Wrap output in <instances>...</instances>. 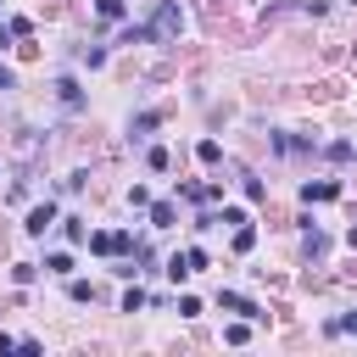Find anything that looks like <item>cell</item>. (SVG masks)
<instances>
[{
  "mask_svg": "<svg viewBox=\"0 0 357 357\" xmlns=\"http://www.w3.org/2000/svg\"><path fill=\"white\" fill-rule=\"evenodd\" d=\"M156 128H162V112H156V106L134 112V117H128V145H145V139H151Z\"/></svg>",
  "mask_w": 357,
  "mask_h": 357,
  "instance_id": "cell-6",
  "label": "cell"
},
{
  "mask_svg": "<svg viewBox=\"0 0 357 357\" xmlns=\"http://www.w3.org/2000/svg\"><path fill=\"white\" fill-rule=\"evenodd\" d=\"M56 229H61V240H67V245H89V229H84V218H61Z\"/></svg>",
  "mask_w": 357,
  "mask_h": 357,
  "instance_id": "cell-15",
  "label": "cell"
},
{
  "mask_svg": "<svg viewBox=\"0 0 357 357\" xmlns=\"http://www.w3.org/2000/svg\"><path fill=\"white\" fill-rule=\"evenodd\" d=\"M324 335H357V307H351V312H340V318H329V324H324Z\"/></svg>",
  "mask_w": 357,
  "mask_h": 357,
  "instance_id": "cell-22",
  "label": "cell"
},
{
  "mask_svg": "<svg viewBox=\"0 0 357 357\" xmlns=\"http://www.w3.org/2000/svg\"><path fill=\"white\" fill-rule=\"evenodd\" d=\"M73 268H78L73 251H45V273H50V279H73Z\"/></svg>",
  "mask_w": 357,
  "mask_h": 357,
  "instance_id": "cell-12",
  "label": "cell"
},
{
  "mask_svg": "<svg viewBox=\"0 0 357 357\" xmlns=\"http://www.w3.org/2000/svg\"><path fill=\"white\" fill-rule=\"evenodd\" d=\"M6 28H11L17 39H33V17H6Z\"/></svg>",
  "mask_w": 357,
  "mask_h": 357,
  "instance_id": "cell-30",
  "label": "cell"
},
{
  "mask_svg": "<svg viewBox=\"0 0 357 357\" xmlns=\"http://www.w3.org/2000/svg\"><path fill=\"white\" fill-rule=\"evenodd\" d=\"M6 89H17V73H11L6 61H0V95H6Z\"/></svg>",
  "mask_w": 357,
  "mask_h": 357,
  "instance_id": "cell-34",
  "label": "cell"
},
{
  "mask_svg": "<svg viewBox=\"0 0 357 357\" xmlns=\"http://www.w3.org/2000/svg\"><path fill=\"white\" fill-rule=\"evenodd\" d=\"M56 223H61V206H56V201H39V206H28L22 234H33V240H39V234H45V229H56Z\"/></svg>",
  "mask_w": 357,
  "mask_h": 357,
  "instance_id": "cell-4",
  "label": "cell"
},
{
  "mask_svg": "<svg viewBox=\"0 0 357 357\" xmlns=\"http://www.w3.org/2000/svg\"><path fill=\"white\" fill-rule=\"evenodd\" d=\"M67 301H78V307H84V301H95V284L73 273V279H67Z\"/></svg>",
  "mask_w": 357,
  "mask_h": 357,
  "instance_id": "cell-21",
  "label": "cell"
},
{
  "mask_svg": "<svg viewBox=\"0 0 357 357\" xmlns=\"http://www.w3.org/2000/svg\"><path fill=\"white\" fill-rule=\"evenodd\" d=\"M273 151L279 156H301V151H318V139L312 134H273Z\"/></svg>",
  "mask_w": 357,
  "mask_h": 357,
  "instance_id": "cell-9",
  "label": "cell"
},
{
  "mask_svg": "<svg viewBox=\"0 0 357 357\" xmlns=\"http://www.w3.org/2000/svg\"><path fill=\"white\" fill-rule=\"evenodd\" d=\"M301 251H307V257H324V251H329V234H324L312 218L301 223Z\"/></svg>",
  "mask_w": 357,
  "mask_h": 357,
  "instance_id": "cell-10",
  "label": "cell"
},
{
  "mask_svg": "<svg viewBox=\"0 0 357 357\" xmlns=\"http://www.w3.org/2000/svg\"><path fill=\"white\" fill-rule=\"evenodd\" d=\"M139 307H151V296H145L139 284H128V290H123V312H139Z\"/></svg>",
  "mask_w": 357,
  "mask_h": 357,
  "instance_id": "cell-28",
  "label": "cell"
},
{
  "mask_svg": "<svg viewBox=\"0 0 357 357\" xmlns=\"http://www.w3.org/2000/svg\"><path fill=\"white\" fill-rule=\"evenodd\" d=\"M206 307H201V296H178V318H201Z\"/></svg>",
  "mask_w": 357,
  "mask_h": 357,
  "instance_id": "cell-31",
  "label": "cell"
},
{
  "mask_svg": "<svg viewBox=\"0 0 357 357\" xmlns=\"http://www.w3.org/2000/svg\"><path fill=\"white\" fill-rule=\"evenodd\" d=\"M223 223L234 229V223H251V218H245V206H218V229H223Z\"/></svg>",
  "mask_w": 357,
  "mask_h": 357,
  "instance_id": "cell-29",
  "label": "cell"
},
{
  "mask_svg": "<svg viewBox=\"0 0 357 357\" xmlns=\"http://www.w3.org/2000/svg\"><path fill=\"white\" fill-rule=\"evenodd\" d=\"M151 201H156V195H151L145 184H134V190H128V206H151Z\"/></svg>",
  "mask_w": 357,
  "mask_h": 357,
  "instance_id": "cell-33",
  "label": "cell"
},
{
  "mask_svg": "<svg viewBox=\"0 0 357 357\" xmlns=\"http://www.w3.org/2000/svg\"><path fill=\"white\" fill-rule=\"evenodd\" d=\"M195 162H201V167H223V145H218L212 134H206V139H195Z\"/></svg>",
  "mask_w": 357,
  "mask_h": 357,
  "instance_id": "cell-13",
  "label": "cell"
},
{
  "mask_svg": "<svg viewBox=\"0 0 357 357\" xmlns=\"http://www.w3.org/2000/svg\"><path fill=\"white\" fill-rule=\"evenodd\" d=\"M78 61H84L89 73H95V67H106V45H84V50H78Z\"/></svg>",
  "mask_w": 357,
  "mask_h": 357,
  "instance_id": "cell-26",
  "label": "cell"
},
{
  "mask_svg": "<svg viewBox=\"0 0 357 357\" xmlns=\"http://www.w3.org/2000/svg\"><path fill=\"white\" fill-rule=\"evenodd\" d=\"M324 156H329V162H351V156H357V145H351V139H329V145H324Z\"/></svg>",
  "mask_w": 357,
  "mask_h": 357,
  "instance_id": "cell-24",
  "label": "cell"
},
{
  "mask_svg": "<svg viewBox=\"0 0 357 357\" xmlns=\"http://www.w3.org/2000/svg\"><path fill=\"white\" fill-rule=\"evenodd\" d=\"M17 340H22V335H6V329H0V351H17Z\"/></svg>",
  "mask_w": 357,
  "mask_h": 357,
  "instance_id": "cell-35",
  "label": "cell"
},
{
  "mask_svg": "<svg viewBox=\"0 0 357 357\" xmlns=\"http://www.w3.org/2000/svg\"><path fill=\"white\" fill-rule=\"evenodd\" d=\"M84 184H89V173H84V167H78V173H67V178H61V190H67V195H78V190H84Z\"/></svg>",
  "mask_w": 357,
  "mask_h": 357,
  "instance_id": "cell-32",
  "label": "cell"
},
{
  "mask_svg": "<svg viewBox=\"0 0 357 357\" xmlns=\"http://www.w3.org/2000/svg\"><path fill=\"white\" fill-rule=\"evenodd\" d=\"M340 190H346L340 178H307V184H301V201H307V206H324V201H340Z\"/></svg>",
  "mask_w": 357,
  "mask_h": 357,
  "instance_id": "cell-7",
  "label": "cell"
},
{
  "mask_svg": "<svg viewBox=\"0 0 357 357\" xmlns=\"http://www.w3.org/2000/svg\"><path fill=\"white\" fill-rule=\"evenodd\" d=\"M218 307H223V312H234V318H251V324H262V318H268V312H262L251 296H240V290H218Z\"/></svg>",
  "mask_w": 357,
  "mask_h": 357,
  "instance_id": "cell-5",
  "label": "cell"
},
{
  "mask_svg": "<svg viewBox=\"0 0 357 357\" xmlns=\"http://www.w3.org/2000/svg\"><path fill=\"white\" fill-rule=\"evenodd\" d=\"M234 184H240V195H245V201H262V195H268V184H262L251 167H240V178H234Z\"/></svg>",
  "mask_w": 357,
  "mask_h": 357,
  "instance_id": "cell-14",
  "label": "cell"
},
{
  "mask_svg": "<svg viewBox=\"0 0 357 357\" xmlns=\"http://www.w3.org/2000/svg\"><path fill=\"white\" fill-rule=\"evenodd\" d=\"M145 167H151V173H167V167H173V151H167V145H151V151H145Z\"/></svg>",
  "mask_w": 357,
  "mask_h": 357,
  "instance_id": "cell-19",
  "label": "cell"
},
{
  "mask_svg": "<svg viewBox=\"0 0 357 357\" xmlns=\"http://www.w3.org/2000/svg\"><path fill=\"white\" fill-rule=\"evenodd\" d=\"M162 273H167L173 284H184V279H190V262H184V251H173V257L162 262Z\"/></svg>",
  "mask_w": 357,
  "mask_h": 357,
  "instance_id": "cell-20",
  "label": "cell"
},
{
  "mask_svg": "<svg viewBox=\"0 0 357 357\" xmlns=\"http://www.w3.org/2000/svg\"><path fill=\"white\" fill-rule=\"evenodd\" d=\"M145 212H151V229H173L178 223V201H151Z\"/></svg>",
  "mask_w": 357,
  "mask_h": 357,
  "instance_id": "cell-11",
  "label": "cell"
},
{
  "mask_svg": "<svg viewBox=\"0 0 357 357\" xmlns=\"http://www.w3.org/2000/svg\"><path fill=\"white\" fill-rule=\"evenodd\" d=\"M178 28H184L178 0H156V11H151V39H156V45H167V39H178Z\"/></svg>",
  "mask_w": 357,
  "mask_h": 357,
  "instance_id": "cell-2",
  "label": "cell"
},
{
  "mask_svg": "<svg viewBox=\"0 0 357 357\" xmlns=\"http://www.w3.org/2000/svg\"><path fill=\"white\" fill-rule=\"evenodd\" d=\"M151 39V22H128L123 33H117V45H145Z\"/></svg>",
  "mask_w": 357,
  "mask_h": 357,
  "instance_id": "cell-23",
  "label": "cell"
},
{
  "mask_svg": "<svg viewBox=\"0 0 357 357\" xmlns=\"http://www.w3.org/2000/svg\"><path fill=\"white\" fill-rule=\"evenodd\" d=\"M134 229H95L89 234V257H134Z\"/></svg>",
  "mask_w": 357,
  "mask_h": 357,
  "instance_id": "cell-1",
  "label": "cell"
},
{
  "mask_svg": "<svg viewBox=\"0 0 357 357\" xmlns=\"http://www.w3.org/2000/svg\"><path fill=\"white\" fill-rule=\"evenodd\" d=\"M184 262H190V273H201V268H212V257H206V245H184Z\"/></svg>",
  "mask_w": 357,
  "mask_h": 357,
  "instance_id": "cell-27",
  "label": "cell"
},
{
  "mask_svg": "<svg viewBox=\"0 0 357 357\" xmlns=\"http://www.w3.org/2000/svg\"><path fill=\"white\" fill-rule=\"evenodd\" d=\"M39 268H45V262H11V284H17V290H28V284L39 279Z\"/></svg>",
  "mask_w": 357,
  "mask_h": 357,
  "instance_id": "cell-17",
  "label": "cell"
},
{
  "mask_svg": "<svg viewBox=\"0 0 357 357\" xmlns=\"http://www.w3.org/2000/svg\"><path fill=\"white\" fill-rule=\"evenodd\" d=\"M56 100H61V112H84V106H89V100H84V84H78L73 73L56 78Z\"/></svg>",
  "mask_w": 357,
  "mask_h": 357,
  "instance_id": "cell-8",
  "label": "cell"
},
{
  "mask_svg": "<svg viewBox=\"0 0 357 357\" xmlns=\"http://www.w3.org/2000/svg\"><path fill=\"white\" fill-rule=\"evenodd\" d=\"M346 245H351V251H357V223H351V229H346Z\"/></svg>",
  "mask_w": 357,
  "mask_h": 357,
  "instance_id": "cell-36",
  "label": "cell"
},
{
  "mask_svg": "<svg viewBox=\"0 0 357 357\" xmlns=\"http://www.w3.org/2000/svg\"><path fill=\"white\" fill-rule=\"evenodd\" d=\"M95 17L100 22H123L128 17V0H95Z\"/></svg>",
  "mask_w": 357,
  "mask_h": 357,
  "instance_id": "cell-18",
  "label": "cell"
},
{
  "mask_svg": "<svg viewBox=\"0 0 357 357\" xmlns=\"http://www.w3.org/2000/svg\"><path fill=\"white\" fill-rule=\"evenodd\" d=\"M223 340H229V346H245V340H251V318H234V324L223 329Z\"/></svg>",
  "mask_w": 357,
  "mask_h": 357,
  "instance_id": "cell-25",
  "label": "cell"
},
{
  "mask_svg": "<svg viewBox=\"0 0 357 357\" xmlns=\"http://www.w3.org/2000/svg\"><path fill=\"white\" fill-rule=\"evenodd\" d=\"M178 201L212 206V201H223V184H218V178H206V184H201V178H184V184H178Z\"/></svg>",
  "mask_w": 357,
  "mask_h": 357,
  "instance_id": "cell-3",
  "label": "cell"
},
{
  "mask_svg": "<svg viewBox=\"0 0 357 357\" xmlns=\"http://www.w3.org/2000/svg\"><path fill=\"white\" fill-rule=\"evenodd\" d=\"M229 245H234V257H251V251H257V229H251V223H234V240H229Z\"/></svg>",
  "mask_w": 357,
  "mask_h": 357,
  "instance_id": "cell-16",
  "label": "cell"
}]
</instances>
